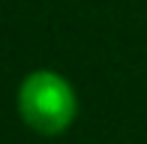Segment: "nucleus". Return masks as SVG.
I'll return each instance as SVG.
<instances>
[{
    "instance_id": "nucleus-1",
    "label": "nucleus",
    "mask_w": 147,
    "mask_h": 144,
    "mask_svg": "<svg viewBox=\"0 0 147 144\" xmlns=\"http://www.w3.org/2000/svg\"><path fill=\"white\" fill-rule=\"evenodd\" d=\"M15 105L21 120L39 135H60L75 123V87L54 69H33L18 84Z\"/></svg>"
}]
</instances>
